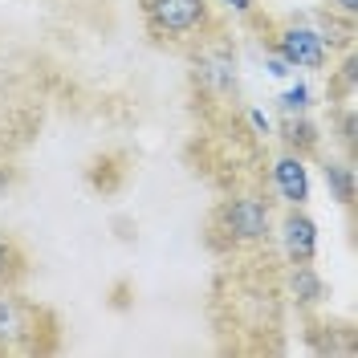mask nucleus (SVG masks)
Instances as JSON below:
<instances>
[{"mask_svg": "<svg viewBox=\"0 0 358 358\" xmlns=\"http://www.w3.org/2000/svg\"><path fill=\"white\" fill-rule=\"evenodd\" d=\"M147 13L159 33H192L208 17V4L203 0H151Z\"/></svg>", "mask_w": 358, "mask_h": 358, "instance_id": "nucleus-1", "label": "nucleus"}, {"mask_svg": "<svg viewBox=\"0 0 358 358\" xmlns=\"http://www.w3.org/2000/svg\"><path fill=\"white\" fill-rule=\"evenodd\" d=\"M224 224L236 241H261L268 232V208L261 200H232L224 208Z\"/></svg>", "mask_w": 358, "mask_h": 358, "instance_id": "nucleus-2", "label": "nucleus"}, {"mask_svg": "<svg viewBox=\"0 0 358 358\" xmlns=\"http://www.w3.org/2000/svg\"><path fill=\"white\" fill-rule=\"evenodd\" d=\"M281 57L289 66H306V69H317L326 62V49H322V37L306 29V24H289L281 33Z\"/></svg>", "mask_w": 358, "mask_h": 358, "instance_id": "nucleus-3", "label": "nucleus"}, {"mask_svg": "<svg viewBox=\"0 0 358 358\" xmlns=\"http://www.w3.org/2000/svg\"><path fill=\"white\" fill-rule=\"evenodd\" d=\"M281 236H285V252H289V261H313V252H317V228L306 212H297L293 208L285 224H281Z\"/></svg>", "mask_w": 358, "mask_h": 358, "instance_id": "nucleus-4", "label": "nucleus"}, {"mask_svg": "<svg viewBox=\"0 0 358 358\" xmlns=\"http://www.w3.org/2000/svg\"><path fill=\"white\" fill-rule=\"evenodd\" d=\"M33 330V306H24L17 293H8V285L0 289V342H17Z\"/></svg>", "mask_w": 358, "mask_h": 358, "instance_id": "nucleus-5", "label": "nucleus"}, {"mask_svg": "<svg viewBox=\"0 0 358 358\" xmlns=\"http://www.w3.org/2000/svg\"><path fill=\"white\" fill-rule=\"evenodd\" d=\"M273 176H277V187H281V196H285L289 203L301 208V203L310 200V179H306V163H301V155L277 159Z\"/></svg>", "mask_w": 358, "mask_h": 358, "instance_id": "nucleus-6", "label": "nucleus"}, {"mask_svg": "<svg viewBox=\"0 0 358 358\" xmlns=\"http://www.w3.org/2000/svg\"><path fill=\"white\" fill-rule=\"evenodd\" d=\"M289 289L297 293V301H306V306H313V301L322 297V281H317V273L310 268V261H293Z\"/></svg>", "mask_w": 358, "mask_h": 358, "instance_id": "nucleus-7", "label": "nucleus"}, {"mask_svg": "<svg viewBox=\"0 0 358 358\" xmlns=\"http://www.w3.org/2000/svg\"><path fill=\"white\" fill-rule=\"evenodd\" d=\"M21 265L24 261H21V252H17V245L0 236V285H13L21 277Z\"/></svg>", "mask_w": 358, "mask_h": 358, "instance_id": "nucleus-8", "label": "nucleus"}, {"mask_svg": "<svg viewBox=\"0 0 358 358\" xmlns=\"http://www.w3.org/2000/svg\"><path fill=\"white\" fill-rule=\"evenodd\" d=\"M326 183L338 192V200L342 203H350V196H355V179H350L346 167H334V163H330V167H326Z\"/></svg>", "mask_w": 358, "mask_h": 358, "instance_id": "nucleus-9", "label": "nucleus"}, {"mask_svg": "<svg viewBox=\"0 0 358 358\" xmlns=\"http://www.w3.org/2000/svg\"><path fill=\"white\" fill-rule=\"evenodd\" d=\"M306 98H310V90H306V86H293V90H285V94H281V106H285V110H301V106H306Z\"/></svg>", "mask_w": 358, "mask_h": 358, "instance_id": "nucleus-10", "label": "nucleus"}, {"mask_svg": "<svg viewBox=\"0 0 358 358\" xmlns=\"http://www.w3.org/2000/svg\"><path fill=\"white\" fill-rule=\"evenodd\" d=\"M268 69H273L277 78H285V73H289V62H285V57H273V62H268Z\"/></svg>", "mask_w": 358, "mask_h": 358, "instance_id": "nucleus-11", "label": "nucleus"}, {"mask_svg": "<svg viewBox=\"0 0 358 358\" xmlns=\"http://www.w3.org/2000/svg\"><path fill=\"white\" fill-rule=\"evenodd\" d=\"M334 4L342 8V13H355V8H358V0H334Z\"/></svg>", "mask_w": 358, "mask_h": 358, "instance_id": "nucleus-12", "label": "nucleus"}, {"mask_svg": "<svg viewBox=\"0 0 358 358\" xmlns=\"http://www.w3.org/2000/svg\"><path fill=\"white\" fill-rule=\"evenodd\" d=\"M228 4H232V8H241V13H248V8H252V0H228Z\"/></svg>", "mask_w": 358, "mask_h": 358, "instance_id": "nucleus-13", "label": "nucleus"}]
</instances>
